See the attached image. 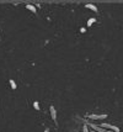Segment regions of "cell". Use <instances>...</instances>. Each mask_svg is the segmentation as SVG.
<instances>
[{
    "label": "cell",
    "instance_id": "cell-7",
    "mask_svg": "<svg viewBox=\"0 0 123 132\" xmlns=\"http://www.w3.org/2000/svg\"><path fill=\"white\" fill-rule=\"evenodd\" d=\"M9 83H10V86H11V89H12V90H15V89H16V83H15V80L10 79V82H9Z\"/></svg>",
    "mask_w": 123,
    "mask_h": 132
},
{
    "label": "cell",
    "instance_id": "cell-10",
    "mask_svg": "<svg viewBox=\"0 0 123 132\" xmlns=\"http://www.w3.org/2000/svg\"><path fill=\"white\" fill-rule=\"evenodd\" d=\"M44 132H50V131H49L48 128H46V130H44Z\"/></svg>",
    "mask_w": 123,
    "mask_h": 132
},
{
    "label": "cell",
    "instance_id": "cell-1",
    "mask_svg": "<svg viewBox=\"0 0 123 132\" xmlns=\"http://www.w3.org/2000/svg\"><path fill=\"white\" fill-rule=\"evenodd\" d=\"M89 120H104V118H106V117H108L106 114H102V115H97V114H89L87 116H86Z\"/></svg>",
    "mask_w": 123,
    "mask_h": 132
},
{
    "label": "cell",
    "instance_id": "cell-6",
    "mask_svg": "<svg viewBox=\"0 0 123 132\" xmlns=\"http://www.w3.org/2000/svg\"><path fill=\"white\" fill-rule=\"evenodd\" d=\"M95 22H96V19H95V17H91V19H89V21H87V26L90 27L92 24H95Z\"/></svg>",
    "mask_w": 123,
    "mask_h": 132
},
{
    "label": "cell",
    "instance_id": "cell-8",
    "mask_svg": "<svg viewBox=\"0 0 123 132\" xmlns=\"http://www.w3.org/2000/svg\"><path fill=\"white\" fill-rule=\"evenodd\" d=\"M33 107H35L36 110H39V103H38V101H35V103H33Z\"/></svg>",
    "mask_w": 123,
    "mask_h": 132
},
{
    "label": "cell",
    "instance_id": "cell-12",
    "mask_svg": "<svg viewBox=\"0 0 123 132\" xmlns=\"http://www.w3.org/2000/svg\"><path fill=\"white\" fill-rule=\"evenodd\" d=\"M106 132H107V131H106Z\"/></svg>",
    "mask_w": 123,
    "mask_h": 132
},
{
    "label": "cell",
    "instance_id": "cell-9",
    "mask_svg": "<svg viewBox=\"0 0 123 132\" xmlns=\"http://www.w3.org/2000/svg\"><path fill=\"white\" fill-rule=\"evenodd\" d=\"M83 132H90V131H89V126H87V125H85V126L83 127Z\"/></svg>",
    "mask_w": 123,
    "mask_h": 132
},
{
    "label": "cell",
    "instance_id": "cell-2",
    "mask_svg": "<svg viewBox=\"0 0 123 132\" xmlns=\"http://www.w3.org/2000/svg\"><path fill=\"white\" fill-rule=\"evenodd\" d=\"M100 127H102V128H108L110 131H113V132H119V128H118V127H116V126H113V125H110V124H101Z\"/></svg>",
    "mask_w": 123,
    "mask_h": 132
},
{
    "label": "cell",
    "instance_id": "cell-4",
    "mask_svg": "<svg viewBox=\"0 0 123 132\" xmlns=\"http://www.w3.org/2000/svg\"><path fill=\"white\" fill-rule=\"evenodd\" d=\"M26 7L30 10L31 13H33V14H36V13H37V7H36L35 5H32V4H28V5H26Z\"/></svg>",
    "mask_w": 123,
    "mask_h": 132
},
{
    "label": "cell",
    "instance_id": "cell-11",
    "mask_svg": "<svg viewBox=\"0 0 123 132\" xmlns=\"http://www.w3.org/2000/svg\"><path fill=\"white\" fill-rule=\"evenodd\" d=\"M92 132H96V131H92Z\"/></svg>",
    "mask_w": 123,
    "mask_h": 132
},
{
    "label": "cell",
    "instance_id": "cell-5",
    "mask_svg": "<svg viewBox=\"0 0 123 132\" xmlns=\"http://www.w3.org/2000/svg\"><path fill=\"white\" fill-rule=\"evenodd\" d=\"M86 7H87V9H91L92 11H95V13H97V11H98V9H97L95 5H92V4H86Z\"/></svg>",
    "mask_w": 123,
    "mask_h": 132
},
{
    "label": "cell",
    "instance_id": "cell-3",
    "mask_svg": "<svg viewBox=\"0 0 123 132\" xmlns=\"http://www.w3.org/2000/svg\"><path fill=\"white\" fill-rule=\"evenodd\" d=\"M49 112H50V116L54 121H57V110L54 109V106H50L49 107Z\"/></svg>",
    "mask_w": 123,
    "mask_h": 132
}]
</instances>
